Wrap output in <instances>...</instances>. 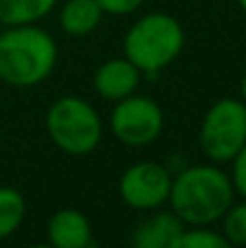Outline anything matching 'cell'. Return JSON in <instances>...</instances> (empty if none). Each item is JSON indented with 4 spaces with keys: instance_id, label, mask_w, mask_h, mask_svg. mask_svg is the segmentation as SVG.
Segmentation results:
<instances>
[{
    "instance_id": "obj_1",
    "label": "cell",
    "mask_w": 246,
    "mask_h": 248,
    "mask_svg": "<svg viewBox=\"0 0 246 248\" xmlns=\"http://www.w3.org/2000/svg\"><path fill=\"white\" fill-rule=\"evenodd\" d=\"M235 198L231 176L216 166H192L172 176L168 202L190 227H209L227 214Z\"/></svg>"
},
{
    "instance_id": "obj_2",
    "label": "cell",
    "mask_w": 246,
    "mask_h": 248,
    "mask_svg": "<svg viewBox=\"0 0 246 248\" xmlns=\"http://www.w3.org/2000/svg\"><path fill=\"white\" fill-rule=\"evenodd\" d=\"M57 44L35 24L7 26L0 33V81L33 87L46 81L57 65Z\"/></svg>"
},
{
    "instance_id": "obj_3",
    "label": "cell",
    "mask_w": 246,
    "mask_h": 248,
    "mask_svg": "<svg viewBox=\"0 0 246 248\" xmlns=\"http://www.w3.org/2000/svg\"><path fill=\"white\" fill-rule=\"evenodd\" d=\"M183 46V26L170 13H146L124 35V57L148 77L177 61Z\"/></svg>"
},
{
    "instance_id": "obj_4",
    "label": "cell",
    "mask_w": 246,
    "mask_h": 248,
    "mask_svg": "<svg viewBox=\"0 0 246 248\" xmlns=\"http://www.w3.org/2000/svg\"><path fill=\"white\" fill-rule=\"evenodd\" d=\"M46 133L59 150L74 157L90 155L103 140V120L87 100L63 96L46 111Z\"/></svg>"
},
{
    "instance_id": "obj_5",
    "label": "cell",
    "mask_w": 246,
    "mask_h": 248,
    "mask_svg": "<svg viewBox=\"0 0 246 248\" xmlns=\"http://www.w3.org/2000/svg\"><path fill=\"white\" fill-rule=\"evenodd\" d=\"M200 148L212 161L227 163L246 144V105L242 98H220L200 124Z\"/></svg>"
},
{
    "instance_id": "obj_6",
    "label": "cell",
    "mask_w": 246,
    "mask_h": 248,
    "mask_svg": "<svg viewBox=\"0 0 246 248\" xmlns=\"http://www.w3.org/2000/svg\"><path fill=\"white\" fill-rule=\"evenodd\" d=\"M109 126L118 141L131 148L148 146L161 135L164 111L148 96H126L118 100L109 118Z\"/></svg>"
},
{
    "instance_id": "obj_7",
    "label": "cell",
    "mask_w": 246,
    "mask_h": 248,
    "mask_svg": "<svg viewBox=\"0 0 246 248\" xmlns=\"http://www.w3.org/2000/svg\"><path fill=\"white\" fill-rule=\"evenodd\" d=\"M172 174L157 161H139L126 168L120 176L118 192L129 207L139 211L159 209L168 202Z\"/></svg>"
},
{
    "instance_id": "obj_8",
    "label": "cell",
    "mask_w": 246,
    "mask_h": 248,
    "mask_svg": "<svg viewBox=\"0 0 246 248\" xmlns=\"http://www.w3.org/2000/svg\"><path fill=\"white\" fill-rule=\"evenodd\" d=\"M144 74L138 65H133L126 57L122 59H109L94 72V90L100 98L118 103L126 96L135 94Z\"/></svg>"
},
{
    "instance_id": "obj_9",
    "label": "cell",
    "mask_w": 246,
    "mask_h": 248,
    "mask_svg": "<svg viewBox=\"0 0 246 248\" xmlns=\"http://www.w3.org/2000/svg\"><path fill=\"white\" fill-rule=\"evenodd\" d=\"M48 244L57 248H90L94 246V231L85 214L78 209H59L50 216L46 227Z\"/></svg>"
},
{
    "instance_id": "obj_10",
    "label": "cell",
    "mask_w": 246,
    "mask_h": 248,
    "mask_svg": "<svg viewBox=\"0 0 246 248\" xmlns=\"http://www.w3.org/2000/svg\"><path fill=\"white\" fill-rule=\"evenodd\" d=\"M185 222L174 211H159L135 227L131 242L135 248H174Z\"/></svg>"
},
{
    "instance_id": "obj_11",
    "label": "cell",
    "mask_w": 246,
    "mask_h": 248,
    "mask_svg": "<svg viewBox=\"0 0 246 248\" xmlns=\"http://www.w3.org/2000/svg\"><path fill=\"white\" fill-rule=\"evenodd\" d=\"M103 16L105 13L96 0H68L59 11V24L65 35L83 37L98 29Z\"/></svg>"
},
{
    "instance_id": "obj_12",
    "label": "cell",
    "mask_w": 246,
    "mask_h": 248,
    "mask_svg": "<svg viewBox=\"0 0 246 248\" xmlns=\"http://www.w3.org/2000/svg\"><path fill=\"white\" fill-rule=\"evenodd\" d=\"M57 0H0V24H35L52 11Z\"/></svg>"
},
{
    "instance_id": "obj_13",
    "label": "cell",
    "mask_w": 246,
    "mask_h": 248,
    "mask_svg": "<svg viewBox=\"0 0 246 248\" xmlns=\"http://www.w3.org/2000/svg\"><path fill=\"white\" fill-rule=\"evenodd\" d=\"M24 196L15 187H0V240H7L9 235H13L24 222Z\"/></svg>"
},
{
    "instance_id": "obj_14",
    "label": "cell",
    "mask_w": 246,
    "mask_h": 248,
    "mask_svg": "<svg viewBox=\"0 0 246 248\" xmlns=\"http://www.w3.org/2000/svg\"><path fill=\"white\" fill-rule=\"evenodd\" d=\"M231 244L227 242V237L218 231H212L207 227H192L183 229V233L179 235L177 246L174 248H229Z\"/></svg>"
},
{
    "instance_id": "obj_15",
    "label": "cell",
    "mask_w": 246,
    "mask_h": 248,
    "mask_svg": "<svg viewBox=\"0 0 246 248\" xmlns=\"http://www.w3.org/2000/svg\"><path fill=\"white\" fill-rule=\"evenodd\" d=\"M222 235L231 246H246V198L231 205L222 216Z\"/></svg>"
},
{
    "instance_id": "obj_16",
    "label": "cell",
    "mask_w": 246,
    "mask_h": 248,
    "mask_svg": "<svg viewBox=\"0 0 246 248\" xmlns=\"http://www.w3.org/2000/svg\"><path fill=\"white\" fill-rule=\"evenodd\" d=\"M231 183H233L235 194L246 198V144L242 146V150L231 159Z\"/></svg>"
},
{
    "instance_id": "obj_17",
    "label": "cell",
    "mask_w": 246,
    "mask_h": 248,
    "mask_svg": "<svg viewBox=\"0 0 246 248\" xmlns=\"http://www.w3.org/2000/svg\"><path fill=\"white\" fill-rule=\"evenodd\" d=\"M103 9V13H111V16H129V13L138 11L144 4V0H96Z\"/></svg>"
},
{
    "instance_id": "obj_18",
    "label": "cell",
    "mask_w": 246,
    "mask_h": 248,
    "mask_svg": "<svg viewBox=\"0 0 246 248\" xmlns=\"http://www.w3.org/2000/svg\"><path fill=\"white\" fill-rule=\"evenodd\" d=\"M240 94H242V100H244V105H246V74L242 77V83H240Z\"/></svg>"
},
{
    "instance_id": "obj_19",
    "label": "cell",
    "mask_w": 246,
    "mask_h": 248,
    "mask_svg": "<svg viewBox=\"0 0 246 248\" xmlns=\"http://www.w3.org/2000/svg\"><path fill=\"white\" fill-rule=\"evenodd\" d=\"M238 4H240V9L246 13V0H238Z\"/></svg>"
}]
</instances>
